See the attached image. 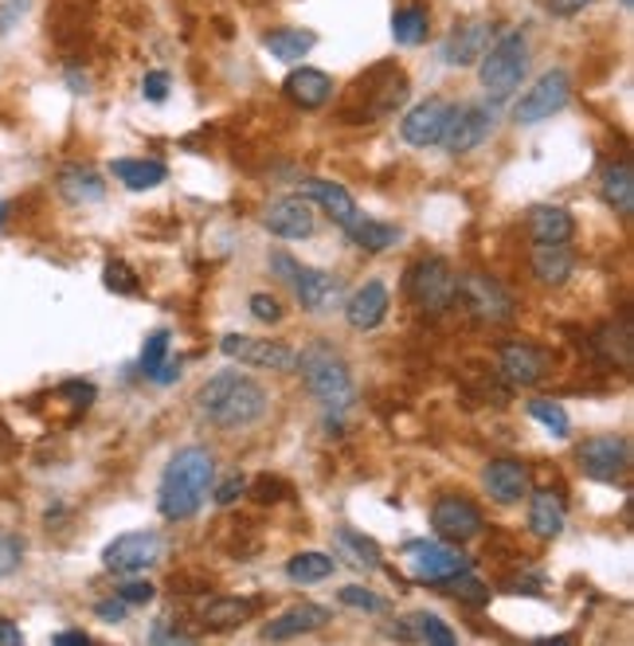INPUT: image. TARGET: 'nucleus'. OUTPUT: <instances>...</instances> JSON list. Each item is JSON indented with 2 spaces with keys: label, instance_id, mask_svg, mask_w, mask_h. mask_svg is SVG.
Here are the masks:
<instances>
[{
  "label": "nucleus",
  "instance_id": "obj_32",
  "mask_svg": "<svg viewBox=\"0 0 634 646\" xmlns=\"http://www.w3.org/2000/svg\"><path fill=\"white\" fill-rule=\"evenodd\" d=\"M603 200H607L619 215L634 212V169H631V161L607 165V172H603Z\"/></svg>",
  "mask_w": 634,
  "mask_h": 646
},
{
  "label": "nucleus",
  "instance_id": "obj_24",
  "mask_svg": "<svg viewBox=\"0 0 634 646\" xmlns=\"http://www.w3.org/2000/svg\"><path fill=\"white\" fill-rule=\"evenodd\" d=\"M283 91L294 106H302V110H317V106H326L329 98H334V78H329L326 71L302 67L286 78Z\"/></svg>",
  "mask_w": 634,
  "mask_h": 646
},
{
  "label": "nucleus",
  "instance_id": "obj_35",
  "mask_svg": "<svg viewBox=\"0 0 634 646\" xmlns=\"http://www.w3.org/2000/svg\"><path fill=\"white\" fill-rule=\"evenodd\" d=\"M263 43H266V52L275 55V60L294 63V60H302L309 47H314L317 35L314 32H302V28H275V32L263 35Z\"/></svg>",
  "mask_w": 634,
  "mask_h": 646
},
{
  "label": "nucleus",
  "instance_id": "obj_40",
  "mask_svg": "<svg viewBox=\"0 0 634 646\" xmlns=\"http://www.w3.org/2000/svg\"><path fill=\"white\" fill-rule=\"evenodd\" d=\"M165 353H169V333L157 329V333H149L146 345H141V372H146V377H157V372L165 369Z\"/></svg>",
  "mask_w": 634,
  "mask_h": 646
},
{
  "label": "nucleus",
  "instance_id": "obj_55",
  "mask_svg": "<svg viewBox=\"0 0 634 646\" xmlns=\"http://www.w3.org/2000/svg\"><path fill=\"white\" fill-rule=\"evenodd\" d=\"M55 643H60V646H67V643L83 646V643H91V635H86V631H60V635H55Z\"/></svg>",
  "mask_w": 634,
  "mask_h": 646
},
{
  "label": "nucleus",
  "instance_id": "obj_27",
  "mask_svg": "<svg viewBox=\"0 0 634 646\" xmlns=\"http://www.w3.org/2000/svg\"><path fill=\"white\" fill-rule=\"evenodd\" d=\"M575 271V255L568 243H537L532 247V275L545 286H564Z\"/></svg>",
  "mask_w": 634,
  "mask_h": 646
},
{
  "label": "nucleus",
  "instance_id": "obj_49",
  "mask_svg": "<svg viewBox=\"0 0 634 646\" xmlns=\"http://www.w3.org/2000/svg\"><path fill=\"white\" fill-rule=\"evenodd\" d=\"M60 392H63V396H71V404H75V407H86L91 400H95V388H91V384H78V380L63 384Z\"/></svg>",
  "mask_w": 634,
  "mask_h": 646
},
{
  "label": "nucleus",
  "instance_id": "obj_52",
  "mask_svg": "<svg viewBox=\"0 0 634 646\" xmlns=\"http://www.w3.org/2000/svg\"><path fill=\"white\" fill-rule=\"evenodd\" d=\"M95 612L103 615L106 623H121V619H126V600H103Z\"/></svg>",
  "mask_w": 634,
  "mask_h": 646
},
{
  "label": "nucleus",
  "instance_id": "obj_1",
  "mask_svg": "<svg viewBox=\"0 0 634 646\" xmlns=\"http://www.w3.org/2000/svg\"><path fill=\"white\" fill-rule=\"evenodd\" d=\"M266 407H271L266 388L258 384L255 377L235 372V369L208 377L204 384H200V392H197V412L220 431L251 427V423L263 420Z\"/></svg>",
  "mask_w": 634,
  "mask_h": 646
},
{
  "label": "nucleus",
  "instance_id": "obj_29",
  "mask_svg": "<svg viewBox=\"0 0 634 646\" xmlns=\"http://www.w3.org/2000/svg\"><path fill=\"white\" fill-rule=\"evenodd\" d=\"M255 615V600H240V595H215V600L204 603L200 612V623L208 631H235Z\"/></svg>",
  "mask_w": 634,
  "mask_h": 646
},
{
  "label": "nucleus",
  "instance_id": "obj_22",
  "mask_svg": "<svg viewBox=\"0 0 634 646\" xmlns=\"http://www.w3.org/2000/svg\"><path fill=\"white\" fill-rule=\"evenodd\" d=\"M302 197L314 200V204H321L329 212V220H334L337 227H349L352 220H357V200L349 197V189H341L337 181H321V177H309V181H302Z\"/></svg>",
  "mask_w": 634,
  "mask_h": 646
},
{
  "label": "nucleus",
  "instance_id": "obj_3",
  "mask_svg": "<svg viewBox=\"0 0 634 646\" xmlns=\"http://www.w3.org/2000/svg\"><path fill=\"white\" fill-rule=\"evenodd\" d=\"M294 372H302V380H306V388L314 392V400H321V404L334 407V412L352 404V372L334 345H321V341L309 345L306 353L298 357V369Z\"/></svg>",
  "mask_w": 634,
  "mask_h": 646
},
{
  "label": "nucleus",
  "instance_id": "obj_11",
  "mask_svg": "<svg viewBox=\"0 0 634 646\" xmlns=\"http://www.w3.org/2000/svg\"><path fill=\"white\" fill-rule=\"evenodd\" d=\"M220 353L232 357V361H240V364H247V369H275V372L298 369V353H294L290 345L271 341V337L232 333L220 341Z\"/></svg>",
  "mask_w": 634,
  "mask_h": 646
},
{
  "label": "nucleus",
  "instance_id": "obj_26",
  "mask_svg": "<svg viewBox=\"0 0 634 646\" xmlns=\"http://www.w3.org/2000/svg\"><path fill=\"white\" fill-rule=\"evenodd\" d=\"M55 184H60L67 204H98V200L106 197L103 172L91 169V165H67V169H60Z\"/></svg>",
  "mask_w": 634,
  "mask_h": 646
},
{
  "label": "nucleus",
  "instance_id": "obj_21",
  "mask_svg": "<svg viewBox=\"0 0 634 646\" xmlns=\"http://www.w3.org/2000/svg\"><path fill=\"white\" fill-rule=\"evenodd\" d=\"M329 623V607H321V603H294V607H286L278 619H271L263 627V638L266 643H278V638H294V635H306V631H317Z\"/></svg>",
  "mask_w": 634,
  "mask_h": 646
},
{
  "label": "nucleus",
  "instance_id": "obj_44",
  "mask_svg": "<svg viewBox=\"0 0 634 646\" xmlns=\"http://www.w3.org/2000/svg\"><path fill=\"white\" fill-rule=\"evenodd\" d=\"M255 498L258 501H283V498H290L294 494V486L286 483V478H271V474H263V478H255Z\"/></svg>",
  "mask_w": 634,
  "mask_h": 646
},
{
  "label": "nucleus",
  "instance_id": "obj_16",
  "mask_svg": "<svg viewBox=\"0 0 634 646\" xmlns=\"http://www.w3.org/2000/svg\"><path fill=\"white\" fill-rule=\"evenodd\" d=\"M263 224H266V232L278 235V240H306V235H314V224H317L314 200H306L302 192L271 200Z\"/></svg>",
  "mask_w": 634,
  "mask_h": 646
},
{
  "label": "nucleus",
  "instance_id": "obj_46",
  "mask_svg": "<svg viewBox=\"0 0 634 646\" xmlns=\"http://www.w3.org/2000/svg\"><path fill=\"white\" fill-rule=\"evenodd\" d=\"M154 592H157V587L149 584V580H126V584L118 587V600H126V603H149V600H154Z\"/></svg>",
  "mask_w": 634,
  "mask_h": 646
},
{
  "label": "nucleus",
  "instance_id": "obj_5",
  "mask_svg": "<svg viewBox=\"0 0 634 646\" xmlns=\"http://www.w3.org/2000/svg\"><path fill=\"white\" fill-rule=\"evenodd\" d=\"M403 98H408V75H403L395 63H380V67H372L369 75H360L357 83H352V103H360V106H349L345 118L377 121V118H384V114H392Z\"/></svg>",
  "mask_w": 634,
  "mask_h": 646
},
{
  "label": "nucleus",
  "instance_id": "obj_30",
  "mask_svg": "<svg viewBox=\"0 0 634 646\" xmlns=\"http://www.w3.org/2000/svg\"><path fill=\"white\" fill-rule=\"evenodd\" d=\"M400 638H408V643H435V646H455L458 635L451 627H446L443 619H438L435 612H412L408 619L400 623V631H395Z\"/></svg>",
  "mask_w": 634,
  "mask_h": 646
},
{
  "label": "nucleus",
  "instance_id": "obj_2",
  "mask_svg": "<svg viewBox=\"0 0 634 646\" xmlns=\"http://www.w3.org/2000/svg\"><path fill=\"white\" fill-rule=\"evenodd\" d=\"M215 458L208 447H180L169 458L161 474V490H157V509L165 521H189L204 498L212 494Z\"/></svg>",
  "mask_w": 634,
  "mask_h": 646
},
{
  "label": "nucleus",
  "instance_id": "obj_23",
  "mask_svg": "<svg viewBox=\"0 0 634 646\" xmlns=\"http://www.w3.org/2000/svg\"><path fill=\"white\" fill-rule=\"evenodd\" d=\"M529 529L540 541H552V537L564 533L568 526V506L557 490H529Z\"/></svg>",
  "mask_w": 634,
  "mask_h": 646
},
{
  "label": "nucleus",
  "instance_id": "obj_39",
  "mask_svg": "<svg viewBox=\"0 0 634 646\" xmlns=\"http://www.w3.org/2000/svg\"><path fill=\"white\" fill-rule=\"evenodd\" d=\"M529 415L537 423H545V431H549V435H557V440H568V431H572V420H568V412L557 404V400H532Z\"/></svg>",
  "mask_w": 634,
  "mask_h": 646
},
{
  "label": "nucleus",
  "instance_id": "obj_20",
  "mask_svg": "<svg viewBox=\"0 0 634 646\" xmlns=\"http://www.w3.org/2000/svg\"><path fill=\"white\" fill-rule=\"evenodd\" d=\"M384 318H388V286L377 283V278L364 283L360 290H352L349 301H345V321L352 329H377Z\"/></svg>",
  "mask_w": 634,
  "mask_h": 646
},
{
  "label": "nucleus",
  "instance_id": "obj_6",
  "mask_svg": "<svg viewBox=\"0 0 634 646\" xmlns=\"http://www.w3.org/2000/svg\"><path fill=\"white\" fill-rule=\"evenodd\" d=\"M271 271H275V275L290 286L294 298H298L306 310L321 314V310L341 306V278L329 275V271L306 267V263H298L294 255H283V251L271 255Z\"/></svg>",
  "mask_w": 634,
  "mask_h": 646
},
{
  "label": "nucleus",
  "instance_id": "obj_41",
  "mask_svg": "<svg viewBox=\"0 0 634 646\" xmlns=\"http://www.w3.org/2000/svg\"><path fill=\"white\" fill-rule=\"evenodd\" d=\"M103 283H106V290H114V294H138V275H134L121 258H110V263H106Z\"/></svg>",
  "mask_w": 634,
  "mask_h": 646
},
{
  "label": "nucleus",
  "instance_id": "obj_48",
  "mask_svg": "<svg viewBox=\"0 0 634 646\" xmlns=\"http://www.w3.org/2000/svg\"><path fill=\"white\" fill-rule=\"evenodd\" d=\"M28 4H32V0H9V4H0V35L12 32V24L24 17Z\"/></svg>",
  "mask_w": 634,
  "mask_h": 646
},
{
  "label": "nucleus",
  "instance_id": "obj_14",
  "mask_svg": "<svg viewBox=\"0 0 634 646\" xmlns=\"http://www.w3.org/2000/svg\"><path fill=\"white\" fill-rule=\"evenodd\" d=\"M431 526H435V533L443 537V541L466 544L482 533L486 521H482V509L474 506V501L458 498V494H446V498H438L435 509H431Z\"/></svg>",
  "mask_w": 634,
  "mask_h": 646
},
{
  "label": "nucleus",
  "instance_id": "obj_28",
  "mask_svg": "<svg viewBox=\"0 0 634 646\" xmlns=\"http://www.w3.org/2000/svg\"><path fill=\"white\" fill-rule=\"evenodd\" d=\"M529 235L532 243H568L575 235L572 212L557 204H537L529 212Z\"/></svg>",
  "mask_w": 634,
  "mask_h": 646
},
{
  "label": "nucleus",
  "instance_id": "obj_51",
  "mask_svg": "<svg viewBox=\"0 0 634 646\" xmlns=\"http://www.w3.org/2000/svg\"><path fill=\"white\" fill-rule=\"evenodd\" d=\"M243 490H247V483H243V478H228V483L215 490V501H220V506H232V501L240 498Z\"/></svg>",
  "mask_w": 634,
  "mask_h": 646
},
{
  "label": "nucleus",
  "instance_id": "obj_12",
  "mask_svg": "<svg viewBox=\"0 0 634 646\" xmlns=\"http://www.w3.org/2000/svg\"><path fill=\"white\" fill-rule=\"evenodd\" d=\"M403 557H408L412 576L427 580V584L471 569V557H463L458 544H443V541H412L408 549H403Z\"/></svg>",
  "mask_w": 634,
  "mask_h": 646
},
{
  "label": "nucleus",
  "instance_id": "obj_4",
  "mask_svg": "<svg viewBox=\"0 0 634 646\" xmlns=\"http://www.w3.org/2000/svg\"><path fill=\"white\" fill-rule=\"evenodd\" d=\"M482 91L489 103H509L517 95V86L525 83L529 71V40L521 32H506L497 43H489L482 55Z\"/></svg>",
  "mask_w": 634,
  "mask_h": 646
},
{
  "label": "nucleus",
  "instance_id": "obj_31",
  "mask_svg": "<svg viewBox=\"0 0 634 646\" xmlns=\"http://www.w3.org/2000/svg\"><path fill=\"white\" fill-rule=\"evenodd\" d=\"M114 177L126 189L146 192V189H157L161 181H169V169L161 161H146V157H121V161H114Z\"/></svg>",
  "mask_w": 634,
  "mask_h": 646
},
{
  "label": "nucleus",
  "instance_id": "obj_10",
  "mask_svg": "<svg viewBox=\"0 0 634 646\" xmlns=\"http://www.w3.org/2000/svg\"><path fill=\"white\" fill-rule=\"evenodd\" d=\"M575 463L595 483H619L631 470V443L623 435H592L575 447Z\"/></svg>",
  "mask_w": 634,
  "mask_h": 646
},
{
  "label": "nucleus",
  "instance_id": "obj_42",
  "mask_svg": "<svg viewBox=\"0 0 634 646\" xmlns=\"http://www.w3.org/2000/svg\"><path fill=\"white\" fill-rule=\"evenodd\" d=\"M20 560H24V541L12 533H0V580L12 576L20 569Z\"/></svg>",
  "mask_w": 634,
  "mask_h": 646
},
{
  "label": "nucleus",
  "instance_id": "obj_17",
  "mask_svg": "<svg viewBox=\"0 0 634 646\" xmlns=\"http://www.w3.org/2000/svg\"><path fill=\"white\" fill-rule=\"evenodd\" d=\"M482 486L497 506H517L521 498H529V466L517 458H494L482 470Z\"/></svg>",
  "mask_w": 634,
  "mask_h": 646
},
{
  "label": "nucleus",
  "instance_id": "obj_57",
  "mask_svg": "<svg viewBox=\"0 0 634 646\" xmlns=\"http://www.w3.org/2000/svg\"><path fill=\"white\" fill-rule=\"evenodd\" d=\"M623 4H626V9H631V4H634V0H623Z\"/></svg>",
  "mask_w": 634,
  "mask_h": 646
},
{
  "label": "nucleus",
  "instance_id": "obj_25",
  "mask_svg": "<svg viewBox=\"0 0 634 646\" xmlns=\"http://www.w3.org/2000/svg\"><path fill=\"white\" fill-rule=\"evenodd\" d=\"M489 47V24H458L455 32H451V40L443 43V60L451 63V67H471V63H478L482 55H486Z\"/></svg>",
  "mask_w": 634,
  "mask_h": 646
},
{
  "label": "nucleus",
  "instance_id": "obj_45",
  "mask_svg": "<svg viewBox=\"0 0 634 646\" xmlns=\"http://www.w3.org/2000/svg\"><path fill=\"white\" fill-rule=\"evenodd\" d=\"M251 314H255L258 321H283L286 310L275 294H251Z\"/></svg>",
  "mask_w": 634,
  "mask_h": 646
},
{
  "label": "nucleus",
  "instance_id": "obj_7",
  "mask_svg": "<svg viewBox=\"0 0 634 646\" xmlns=\"http://www.w3.org/2000/svg\"><path fill=\"white\" fill-rule=\"evenodd\" d=\"M455 306H463V310L471 314V318H478L482 326H506L517 314L514 298H509L489 275H478V271H466V275L455 278Z\"/></svg>",
  "mask_w": 634,
  "mask_h": 646
},
{
  "label": "nucleus",
  "instance_id": "obj_19",
  "mask_svg": "<svg viewBox=\"0 0 634 646\" xmlns=\"http://www.w3.org/2000/svg\"><path fill=\"white\" fill-rule=\"evenodd\" d=\"M446 121H451V103H446V98H427V103L412 106V114L403 118V138L420 149L438 146Z\"/></svg>",
  "mask_w": 634,
  "mask_h": 646
},
{
  "label": "nucleus",
  "instance_id": "obj_13",
  "mask_svg": "<svg viewBox=\"0 0 634 646\" xmlns=\"http://www.w3.org/2000/svg\"><path fill=\"white\" fill-rule=\"evenodd\" d=\"M568 98H572V78H568V71H560V67L545 71V75L537 78V86H529V95L517 103V121L532 126V121L552 118L557 110H564Z\"/></svg>",
  "mask_w": 634,
  "mask_h": 646
},
{
  "label": "nucleus",
  "instance_id": "obj_56",
  "mask_svg": "<svg viewBox=\"0 0 634 646\" xmlns=\"http://www.w3.org/2000/svg\"><path fill=\"white\" fill-rule=\"evenodd\" d=\"M4 220H9V204L0 200V227H4Z\"/></svg>",
  "mask_w": 634,
  "mask_h": 646
},
{
  "label": "nucleus",
  "instance_id": "obj_38",
  "mask_svg": "<svg viewBox=\"0 0 634 646\" xmlns=\"http://www.w3.org/2000/svg\"><path fill=\"white\" fill-rule=\"evenodd\" d=\"M435 584H438V592H446L451 600H458V603H471V607L489 603V587L482 584L478 576H471V569L455 572V576H446V580H435Z\"/></svg>",
  "mask_w": 634,
  "mask_h": 646
},
{
  "label": "nucleus",
  "instance_id": "obj_54",
  "mask_svg": "<svg viewBox=\"0 0 634 646\" xmlns=\"http://www.w3.org/2000/svg\"><path fill=\"white\" fill-rule=\"evenodd\" d=\"M154 643H192V635H184V631H154Z\"/></svg>",
  "mask_w": 634,
  "mask_h": 646
},
{
  "label": "nucleus",
  "instance_id": "obj_18",
  "mask_svg": "<svg viewBox=\"0 0 634 646\" xmlns=\"http://www.w3.org/2000/svg\"><path fill=\"white\" fill-rule=\"evenodd\" d=\"M497 361H501V372H506L509 384H537V380H545V372H549V353L545 349H537V345L529 341H509L501 345V353H497Z\"/></svg>",
  "mask_w": 634,
  "mask_h": 646
},
{
  "label": "nucleus",
  "instance_id": "obj_53",
  "mask_svg": "<svg viewBox=\"0 0 634 646\" xmlns=\"http://www.w3.org/2000/svg\"><path fill=\"white\" fill-rule=\"evenodd\" d=\"M0 643H24V635H20V627H17V623L0 619Z\"/></svg>",
  "mask_w": 634,
  "mask_h": 646
},
{
  "label": "nucleus",
  "instance_id": "obj_9",
  "mask_svg": "<svg viewBox=\"0 0 634 646\" xmlns=\"http://www.w3.org/2000/svg\"><path fill=\"white\" fill-rule=\"evenodd\" d=\"M165 557V541L157 529H138V533H121L118 541L106 544L103 564L118 576H138V572H149L157 560Z\"/></svg>",
  "mask_w": 634,
  "mask_h": 646
},
{
  "label": "nucleus",
  "instance_id": "obj_47",
  "mask_svg": "<svg viewBox=\"0 0 634 646\" xmlns=\"http://www.w3.org/2000/svg\"><path fill=\"white\" fill-rule=\"evenodd\" d=\"M141 91H146L149 103H161V98L169 95V75H165V71H149V75L141 78Z\"/></svg>",
  "mask_w": 634,
  "mask_h": 646
},
{
  "label": "nucleus",
  "instance_id": "obj_50",
  "mask_svg": "<svg viewBox=\"0 0 634 646\" xmlns=\"http://www.w3.org/2000/svg\"><path fill=\"white\" fill-rule=\"evenodd\" d=\"M592 0H549V12L552 17H580Z\"/></svg>",
  "mask_w": 634,
  "mask_h": 646
},
{
  "label": "nucleus",
  "instance_id": "obj_43",
  "mask_svg": "<svg viewBox=\"0 0 634 646\" xmlns=\"http://www.w3.org/2000/svg\"><path fill=\"white\" fill-rule=\"evenodd\" d=\"M341 603H349V607H360V612H384V607H388V600H380L377 592H369V587H360V584L341 587Z\"/></svg>",
  "mask_w": 634,
  "mask_h": 646
},
{
  "label": "nucleus",
  "instance_id": "obj_34",
  "mask_svg": "<svg viewBox=\"0 0 634 646\" xmlns=\"http://www.w3.org/2000/svg\"><path fill=\"white\" fill-rule=\"evenodd\" d=\"M345 232H349V240L357 243V247H364V251H388V247L400 243V227L380 224V220H369V215H357Z\"/></svg>",
  "mask_w": 634,
  "mask_h": 646
},
{
  "label": "nucleus",
  "instance_id": "obj_15",
  "mask_svg": "<svg viewBox=\"0 0 634 646\" xmlns=\"http://www.w3.org/2000/svg\"><path fill=\"white\" fill-rule=\"evenodd\" d=\"M489 126H494V114L482 103H466V106H451V121L443 129V141L438 146L446 153H471L486 141Z\"/></svg>",
  "mask_w": 634,
  "mask_h": 646
},
{
  "label": "nucleus",
  "instance_id": "obj_36",
  "mask_svg": "<svg viewBox=\"0 0 634 646\" xmlns=\"http://www.w3.org/2000/svg\"><path fill=\"white\" fill-rule=\"evenodd\" d=\"M427 32H431V20H427V9H420V4H408V9L392 12V40L403 43V47L423 43Z\"/></svg>",
  "mask_w": 634,
  "mask_h": 646
},
{
  "label": "nucleus",
  "instance_id": "obj_33",
  "mask_svg": "<svg viewBox=\"0 0 634 646\" xmlns=\"http://www.w3.org/2000/svg\"><path fill=\"white\" fill-rule=\"evenodd\" d=\"M337 549L341 557L349 560L352 569H364V572H377L384 560H380V544L372 537L357 533V529H337Z\"/></svg>",
  "mask_w": 634,
  "mask_h": 646
},
{
  "label": "nucleus",
  "instance_id": "obj_8",
  "mask_svg": "<svg viewBox=\"0 0 634 646\" xmlns=\"http://www.w3.org/2000/svg\"><path fill=\"white\" fill-rule=\"evenodd\" d=\"M455 271H451V263L438 255L431 258H420L412 271H408V290H412L415 306H423V310L431 314H443L455 306Z\"/></svg>",
  "mask_w": 634,
  "mask_h": 646
},
{
  "label": "nucleus",
  "instance_id": "obj_37",
  "mask_svg": "<svg viewBox=\"0 0 634 646\" xmlns=\"http://www.w3.org/2000/svg\"><path fill=\"white\" fill-rule=\"evenodd\" d=\"M286 576L294 584H317V580L334 576V557H326V552H298L286 564Z\"/></svg>",
  "mask_w": 634,
  "mask_h": 646
}]
</instances>
